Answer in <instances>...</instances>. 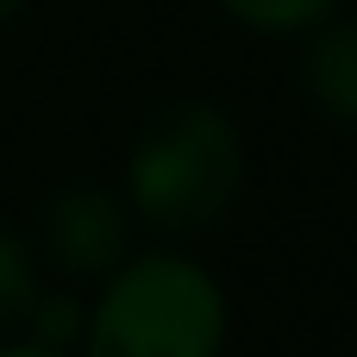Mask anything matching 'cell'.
Here are the masks:
<instances>
[{
    "mask_svg": "<svg viewBox=\"0 0 357 357\" xmlns=\"http://www.w3.org/2000/svg\"><path fill=\"white\" fill-rule=\"evenodd\" d=\"M245 182V144L232 119L207 100L157 113L132 151V207L157 232H213Z\"/></svg>",
    "mask_w": 357,
    "mask_h": 357,
    "instance_id": "1",
    "label": "cell"
},
{
    "mask_svg": "<svg viewBox=\"0 0 357 357\" xmlns=\"http://www.w3.org/2000/svg\"><path fill=\"white\" fill-rule=\"evenodd\" d=\"M226 333V301L213 276L188 257H132L113 270L94 326L88 357H213Z\"/></svg>",
    "mask_w": 357,
    "mask_h": 357,
    "instance_id": "2",
    "label": "cell"
},
{
    "mask_svg": "<svg viewBox=\"0 0 357 357\" xmlns=\"http://www.w3.org/2000/svg\"><path fill=\"white\" fill-rule=\"evenodd\" d=\"M44 251L69 276H100L126 257V213L100 188H69L44 213Z\"/></svg>",
    "mask_w": 357,
    "mask_h": 357,
    "instance_id": "3",
    "label": "cell"
},
{
    "mask_svg": "<svg viewBox=\"0 0 357 357\" xmlns=\"http://www.w3.org/2000/svg\"><path fill=\"white\" fill-rule=\"evenodd\" d=\"M307 88H314V100L333 119L357 126V25L351 19L314 31V44H307Z\"/></svg>",
    "mask_w": 357,
    "mask_h": 357,
    "instance_id": "4",
    "label": "cell"
},
{
    "mask_svg": "<svg viewBox=\"0 0 357 357\" xmlns=\"http://www.w3.org/2000/svg\"><path fill=\"white\" fill-rule=\"evenodd\" d=\"M38 307V270H31V251L0 226V333L25 326Z\"/></svg>",
    "mask_w": 357,
    "mask_h": 357,
    "instance_id": "5",
    "label": "cell"
},
{
    "mask_svg": "<svg viewBox=\"0 0 357 357\" xmlns=\"http://www.w3.org/2000/svg\"><path fill=\"white\" fill-rule=\"evenodd\" d=\"M226 13L257 25V31H301V25L326 19L333 0H226Z\"/></svg>",
    "mask_w": 357,
    "mask_h": 357,
    "instance_id": "6",
    "label": "cell"
},
{
    "mask_svg": "<svg viewBox=\"0 0 357 357\" xmlns=\"http://www.w3.org/2000/svg\"><path fill=\"white\" fill-rule=\"evenodd\" d=\"M25 326L38 333V345H69L75 339V301H44L38 295V307H31Z\"/></svg>",
    "mask_w": 357,
    "mask_h": 357,
    "instance_id": "7",
    "label": "cell"
},
{
    "mask_svg": "<svg viewBox=\"0 0 357 357\" xmlns=\"http://www.w3.org/2000/svg\"><path fill=\"white\" fill-rule=\"evenodd\" d=\"M0 357H56L50 345H13V351H0Z\"/></svg>",
    "mask_w": 357,
    "mask_h": 357,
    "instance_id": "8",
    "label": "cell"
},
{
    "mask_svg": "<svg viewBox=\"0 0 357 357\" xmlns=\"http://www.w3.org/2000/svg\"><path fill=\"white\" fill-rule=\"evenodd\" d=\"M13 13H19V0H0V25H6V19H13Z\"/></svg>",
    "mask_w": 357,
    "mask_h": 357,
    "instance_id": "9",
    "label": "cell"
}]
</instances>
